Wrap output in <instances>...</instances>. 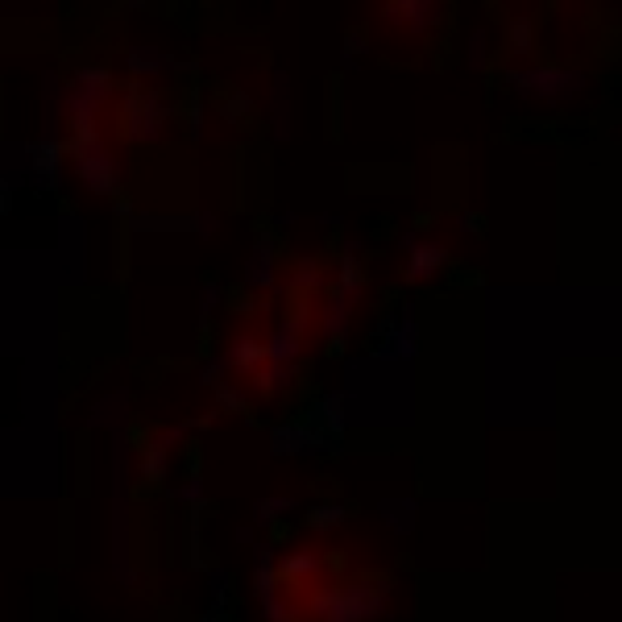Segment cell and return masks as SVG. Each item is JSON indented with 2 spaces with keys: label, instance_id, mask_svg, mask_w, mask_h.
Here are the masks:
<instances>
[{
  "label": "cell",
  "instance_id": "obj_2",
  "mask_svg": "<svg viewBox=\"0 0 622 622\" xmlns=\"http://www.w3.org/2000/svg\"><path fill=\"white\" fill-rule=\"evenodd\" d=\"M117 117H121L117 129H121L125 141H154V137H158V125H162V117H166V104H162L154 92H146V88H133V92L125 96V104H121Z\"/></svg>",
  "mask_w": 622,
  "mask_h": 622
},
{
  "label": "cell",
  "instance_id": "obj_3",
  "mask_svg": "<svg viewBox=\"0 0 622 622\" xmlns=\"http://www.w3.org/2000/svg\"><path fill=\"white\" fill-rule=\"evenodd\" d=\"M440 9L436 5H423V0H407V5H386L382 9V25H394L399 38H423L436 25Z\"/></svg>",
  "mask_w": 622,
  "mask_h": 622
},
{
  "label": "cell",
  "instance_id": "obj_4",
  "mask_svg": "<svg viewBox=\"0 0 622 622\" xmlns=\"http://www.w3.org/2000/svg\"><path fill=\"white\" fill-rule=\"evenodd\" d=\"M444 262V249L436 245H419V253H415V258H411V274L419 278V274H436V266Z\"/></svg>",
  "mask_w": 622,
  "mask_h": 622
},
{
  "label": "cell",
  "instance_id": "obj_1",
  "mask_svg": "<svg viewBox=\"0 0 622 622\" xmlns=\"http://www.w3.org/2000/svg\"><path fill=\"white\" fill-rule=\"evenodd\" d=\"M75 171L79 179L88 183L92 191H112L117 187V171H121V162H117V150L108 146L104 137L88 133V137H75Z\"/></svg>",
  "mask_w": 622,
  "mask_h": 622
}]
</instances>
